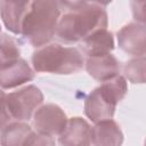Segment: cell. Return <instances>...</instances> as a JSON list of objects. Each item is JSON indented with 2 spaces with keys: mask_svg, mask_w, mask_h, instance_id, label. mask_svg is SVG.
<instances>
[{
  "mask_svg": "<svg viewBox=\"0 0 146 146\" xmlns=\"http://www.w3.org/2000/svg\"><path fill=\"white\" fill-rule=\"evenodd\" d=\"M65 8L60 16L56 36L64 43L82 42L94 32L106 29L108 18L105 6L96 1H59Z\"/></svg>",
  "mask_w": 146,
  "mask_h": 146,
  "instance_id": "1",
  "label": "cell"
},
{
  "mask_svg": "<svg viewBox=\"0 0 146 146\" xmlns=\"http://www.w3.org/2000/svg\"><path fill=\"white\" fill-rule=\"evenodd\" d=\"M60 9L59 1H31L22 24V35L35 48L47 46L57 32Z\"/></svg>",
  "mask_w": 146,
  "mask_h": 146,
  "instance_id": "2",
  "label": "cell"
},
{
  "mask_svg": "<svg viewBox=\"0 0 146 146\" xmlns=\"http://www.w3.org/2000/svg\"><path fill=\"white\" fill-rule=\"evenodd\" d=\"M127 91L128 84L125 78L122 75L103 82L87 96L84 100V114L95 123L112 120L116 104L124 98Z\"/></svg>",
  "mask_w": 146,
  "mask_h": 146,
  "instance_id": "3",
  "label": "cell"
},
{
  "mask_svg": "<svg viewBox=\"0 0 146 146\" xmlns=\"http://www.w3.org/2000/svg\"><path fill=\"white\" fill-rule=\"evenodd\" d=\"M32 65L36 72L73 74L83 68L84 59L82 54L74 47L49 43L33 52Z\"/></svg>",
  "mask_w": 146,
  "mask_h": 146,
  "instance_id": "4",
  "label": "cell"
},
{
  "mask_svg": "<svg viewBox=\"0 0 146 146\" xmlns=\"http://www.w3.org/2000/svg\"><path fill=\"white\" fill-rule=\"evenodd\" d=\"M2 96V117L1 127L14 121H26L31 119L34 110L43 102L41 90L31 84L14 92H1Z\"/></svg>",
  "mask_w": 146,
  "mask_h": 146,
  "instance_id": "5",
  "label": "cell"
},
{
  "mask_svg": "<svg viewBox=\"0 0 146 146\" xmlns=\"http://www.w3.org/2000/svg\"><path fill=\"white\" fill-rule=\"evenodd\" d=\"M67 117L64 111L55 104L40 106L33 115V125L40 133L48 136H60L67 124Z\"/></svg>",
  "mask_w": 146,
  "mask_h": 146,
  "instance_id": "6",
  "label": "cell"
},
{
  "mask_svg": "<svg viewBox=\"0 0 146 146\" xmlns=\"http://www.w3.org/2000/svg\"><path fill=\"white\" fill-rule=\"evenodd\" d=\"M117 44L128 55L146 56V26L138 23L124 25L117 32Z\"/></svg>",
  "mask_w": 146,
  "mask_h": 146,
  "instance_id": "7",
  "label": "cell"
},
{
  "mask_svg": "<svg viewBox=\"0 0 146 146\" xmlns=\"http://www.w3.org/2000/svg\"><path fill=\"white\" fill-rule=\"evenodd\" d=\"M34 78V72L26 60L18 58L11 63L1 65L0 84L2 89H11L30 82Z\"/></svg>",
  "mask_w": 146,
  "mask_h": 146,
  "instance_id": "8",
  "label": "cell"
},
{
  "mask_svg": "<svg viewBox=\"0 0 146 146\" xmlns=\"http://www.w3.org/2000/svg\"><path fill=\"white\" fill-rule=\"evenodd\" d=\"M86 70L95 80L105 82L119 75L121 64L114 55L106 54L102 56L87 57Z\"/></svg>",
  "mask_w": 146,
  "mask_h": 146,
  "instance_id": "9",
  "label": "cell"
},
{
  "mask_svg": "<svg viewBox=\"0 0 146 146\" xmlns=\"http://www.w3.org/2000/svg\"><path fill=\"white\" fill-rule=\"evenodd\" d=\"M91 130L92 128L84 119L72 117L59 136V144L62 146H90Z\"/></svg>",
  "mask_w": 146,
  "mask_h": 146,
  "instance_id": "10",
  "label": "cell"
},
{
  "mask_svg": "<svg viewBox=\"0 0 146 146\" xmlns=\"http://www.w3.org/2000/svg\"><path fill=\"white\" fill-rule=\"evenodd\" d=\"M31 1H0L1 18L5 26L15 34H22V24Z\"/></svg>",
  "mask_w": 146,
  "mask_h": 146,
  "instance_id": "11",
  "label": "cell"
},
{
  "mask_svg": "<svg viewBox=\"0 0 146 146\" xmlns=\"http://www.w3.org/2000/svg\"><path fill=\"white\" fill-rule=\"evenodd\" d=\"M123 133L119 124L113 120L100 121L92 127L91 145L92 146H121Z\"/></svg>",
  "mask_w": 146,
  "mask_h": 146,
  "instance_id": "12",
  "label": "cell"
},
{
  "mask_svg": "<svg viewBox=\"0 0 146 146\" xmlns=\"http://www.w3.org/2000/svg\"><path fill=\"white\" fill-rule=\"evenodd\" d=\"M81 48L88 57L111 54L114 49L113 34L107 29L98 30L81 42Z\"/></svg>",
  "mask_w": 146,
  "mask_h": 146,
  "instance_id": "13",
  "label": "cell"
},
{
  "mask_svg": "<svg viewBox=\"0 0 146 146\" xmlns=\"http://www.w3.org/2000/svg\"><path fill=\"white\" fill-rule=\"evenodd\" d=\"M32 128L22 121H13L1 127V146H23Z\"/></svg>",
  "mask_w": 146,
  "mask_h": 146,
  "instance_id": "14",
  "label": "cell"
},
{
  "mask_svg": "<svg viewBox=\"0 0 146 146\" xmlns=\"http://www.w3.org/2000/svg\"><path fill=\"white\" fill-rule=\"evenodd\" d=\"M123 73L132 83H146V56L128 60L123 66Z\"/></svg>",
  "mask_w": 146,
  "mask_h": 146,
  "instance_id": "15",
  "label": "cell"
},
{
  "mask_svg": "<svg viewBox=\"0 0 146 146\" xmlns=\"http://www.w3.org/2000/svg\"><path fill=\"white\" fill-rule=\"evenodd\" d=\"M0 47H1V65L11 63L19 58V48L16 42V40L11 36H9L6 33L1 34L0 40Z\"/></svg>",
  "mask_w": 146,
  "mask_h": 146,
  "instance_id": "16",
  "label": "cell"
},
{
  "mask_svg": "<svg viewBox=\"0 0 146 146\" xmlns=\"http://www.w3.org/2000/svg\"><path fill=\"white\" fill-rule=\"evenodd\" d=\"M23 146H56V143L51 136L43 135L38 131H32Z\"/></svg>",
  "mask_w": 146,
  "mask_h": 146,
  "instance_id": "17",
  "label": "cell"
},
{
  "mask_svg": "<svg viewBox=\"0 0 146 146\" xmlns=\"http://www.w3.org/2000/svg\"><path fill=\"white\" fill-rule=\"evenodd\" d=\"M132 16L135 21L140 23V25L146 26V0L144 1H131L130 2Z\"/></svg>",
  "mask_w": 146,
  "mask_h": 146,
  "instance_id": "18",
  "label": "cell"
},
{
  "mask_svg": "<svg viewBox=\"0 0 146 146\" xmlns=\"http://www.w3.org/2000/svg\"><path fill=\"white\" fill-rule=\"evenodd\" d=\"M145 146H146V140H145Z\"/></svg>",
  "mask_w": 146,
  "mask_h": 146,
  "instance_id": "19",
  "label": "cell"
}]
</instances>
